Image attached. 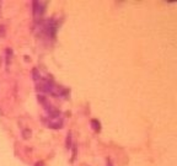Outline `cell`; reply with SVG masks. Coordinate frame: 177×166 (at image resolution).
<instances>
[{
	"label": "cell",
	"instance_id": "6da1fadb",
	"mask_svg": "<svg viewBox=\"0 0 177 166\" xmlns=\"http://www.w3.org/2000/svg\"><path fill=\"white\" fill-rule=\"evenodd\" d=\"M107 166H112V164H111V162L108 161V162H107Z\"/></svg>",
	"mask_w": 177,
	"mask_h": 166
}]
</instances>
